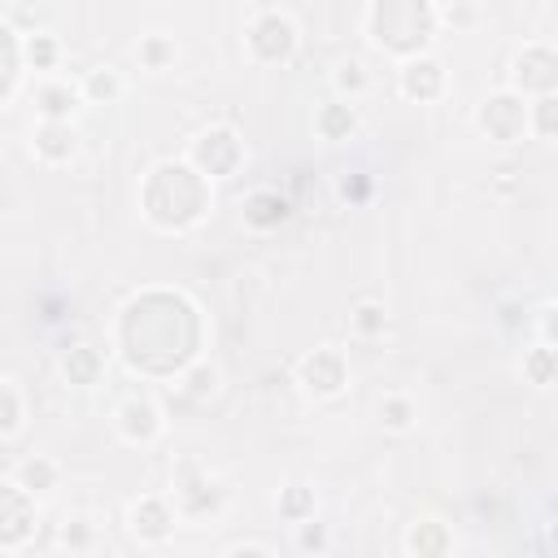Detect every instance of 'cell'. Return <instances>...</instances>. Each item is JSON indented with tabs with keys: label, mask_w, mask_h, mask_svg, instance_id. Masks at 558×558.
<instances>
[{
	"label": "cell",
	"mask_w": 558,
	"mask_h": 558,
	"mask_svg": "<svg viewBox=\"0 0 558 558\" xmlns=\"http://www.w3.org/2000/svg\"><path fill=\"white\" fill-rule=\"evenodd\" d=\"M436 22H440V13H436L432 0H427L414 17H397V9H392L388 0H375L371 13H366V31H371V39H375L379 48L397 52V57H418V52H427Z\"/></svg>",
	"instance_id": "6da1fadb"
},
{
	"label": "cell",
	"mask_w": 558,
	"mask_h": 558,
	"mask_svg": "<svg viewBox=\"0 0 558 558\" xmlns=\"http://www.w3.org/2000/svg\"><path fill=\"white\" fill-rule=\"evenodd\" d=\"M296 379H301V388H305L310 397L331 401V397H340L344 384H349V362H344L340 349L323 344V349H314V353H305V357L296 362Z\"/></svg>",
	"instance_id": "7a4b0ae2"
},
{
	"label": "cell",
	"mask_w": 558,
	"mask_h": 558,
	"mask_svg": "<svg viewBox=\"0 0 558 558\" xmlns=\"http://www.w3.org/2000/svg\"><path fill=\"white\" fill-rule=\"evenodd\" d=\"M240 157H244V144L235 140L231 126H209V131H201V135L192 140V148H187V161H192L205 179L231 174V170L240 166Z\"/></svg>",
	"instance_id": "3957f363"
},
{
	"label": "cell",
	"mask_w": 558,
	"mask_h": 558,
	"mask_svg": "<svg viewBox=\"0 0 558 558\" xmlns=\"http://www.w3.org/2000/svg\"><path fill=\"white\" fill-rule=\"evenodd\" d=\"M480 131L488 140H523V131H527V96H519L514 87L488 96L484 109H480Z\"/></svg>",
	"instance_id": "277c9868"
},
{
	"label": "cell",
	"mask_w": 558,
	"mask_h": 558,
	"mask_svg": "<svg viewBox=\"0 0 558 558\" xmlns=\"http://www.w3.org/2000/svg\"><path fill=\"white\" fill-rule=\"evenodd\" d=\"M248 52L257 57V61H288L292 52H296V26H292V17H283V13H262L253 26H248Z\"/></svg>",
	"instance_id": "5b68a950"
},
{
	"label": "cell",
	"mask_w": 558,
	"mask_h": 558,
	"mask_svg": "<svg viewBox=\"0 0 558 558\" xmlns=\"http://www.w3.org/2000/svg\"><path fill=\"white\" fill-rule=\"evenodd\" d=\"M113 427H118V436L131 440V445H153V440L161 436L166 418H161V405H157L153 397L135 392V397H126V401L113 410Z\"/></svg>",
	"instance_id": "8992f818"
},
{
	"label": "cell",
	"mask_w": 558,
	"mask_h": 558,
	"mask_svg": "<svg viewBox=\"0 0 558 558\" xmlns=\"http://www.w3.org/2000/svg\"><path fill=\"white\" fill-rule=\"evenodd\" d=\"M510 87L519 96H549V92H558V52H549V48H523L514 57Z\"/></svg>",
	"instance_id": "52a82bcc"
},
{
	"label": "cell",
	"mask_w": 558,
	"mask_h": 558,
	"mask_svg": "<svg viewBox=\"0 0 558 558\" xmlns=\"http://www.w3.org/2000/svg\"><path fill=\"white\" fill-rule=\"evenodd\" d=\"M174 514H179L174 497H170V501H166V497H140V501L131 506L126 523H131V536H135L140 545H166L170 532H174Z\"/></svg>",
	"instance_id": "ba28073f"
},
{
	"label": "cell",
	"mask_w": 558,
	"mask_h": 558,
	"mask_svg": "<svg viewBox=\"0 0 558 558\" xmlns=\"http://www.w3.org/2000/svg\"><path fill=\"white\" fill-rule=\"evenodd\" d=\"M35 501H39V497H31L13 475L4 480V523H0V549H4V554H17L22 541L31 536Z\"/></svg>",
	"instance_id": "9c48e42d"
},
{
	"label": "cell",
	"mask_w": 558,
	"mask_h": 558,
	"mask_svg": "<svg viewBox=\"0 0 558 558\" xmlns=\"http://www.w3.org/2000/svg\"><path fill=\"white\" fill-rule=\"evenodd\" d=\"M445 92V65L427 52L401 61V96L410 100H436Z\"/></svg>",
	"instance_id": "30bf717a"
},
{
	"label": "cell",
	"mask_w": 558,
	"mask_h": 558,
	"mask_svg": "<svg viewBox=\"0 0 558 558\" xmlns=\"http://www.w3.org/2000/svg\"><path fill=\"white\" fill-rule=\"evenodd\" d=\"M74 148H78V135H74V126H70V122L39 118V126L31 131V153H35L39 161H48V166L70 161V157H74Z\"/></svg>",
	"instance_id": "8fae6325"
},
{
	"label": "cell",
	"mask_w": 558,
	"mask_h": 558,
	"mask_svg": "<svg viewBox=\"0 0 558 558\" xmlns=\"http://www.w3.org/2000/svg\"><path fill=\"white\" fill-rule=\"evenodd\" d=\"M78 105H87L78 83H39V87H35V109H39V118L70 122V113H74Z\"/></svg>",
	"instance_id": "7c38bea8"
},
{
	"label": "cell",
	"mask_w": 558,
	"mask_h": 558,
	"mask_svg": "<svg viewBox=\"0 0 558 558\" xmlns=\"http://www.w3.org/2000/svg\"><path fill=\"white\" fill-rule=\"evenodd\" d=\"M523 375H527L536 388L558 384V344H549V340L532 344V349L523 353Z\"/></svg>",
	"instance_id": "4fadbf2b"
},
{
	"label": "cell",
	"mask_w": 558,
	"mask_h": 558,
	"mask_svg": "<svg viewBox=\"0 0 558 558\" xmlns=\"http://www.w3.org/2000/svg\"><path fill=\"white\" fill-rule=\"evenodd\" d=\"M314 122H318V131H323L327 140H349V135L357 131V113H353V100H331V105H323Z\"/></svg>",
	"instance_id": "5bb4252c"
},
{
	"label": "cell",
	"mask_w": 558,
	"mask_h": 558,
	"mask_svg": "<svg viewBox=\"0 0 558 558\" xmlns=\"http://www.w3.org/2000/svg\"><path fill=\"white\" fill-rule=\"evenodd\" d=\"M13 480H17L31 497H44L48 488H57L61 471H57V462H48V458H31V462H22V466L13 471Z\"/></svg>",
	"instance_id": "9a60e30c"
},
{
	"label": "cell",
	"mask_w": 558,
	"mask_h": 558,
	"mask_svg": "<svg viewBox=\"0 0 558 558\" xmlns=\"http://www.w3.org/2000/svg\"><path fill=\"white\" fill-rule=\"evenodd\" d=\"M527 131L541 140H558V92L527 100Z\"/></svg>",
	"instance_id": "2e32d148"
},
{
	"label": "cell",
	"mask_w": 558,
	"mask_h": 558,
	"mask_svg": "<svg viewBox=\"0 0 558 558\" xmlns=\"http://www.w3.org/2000/svg\"><path fill=\"white\" fill-rule=\"evenodd\" d=\"M78 87H83V100H87V105H109V100L122 96V78H118V70H92Z\"/></svg>",
	"instance_id": "e0dca14e"
},
{
	"label": "cell",
	"mask_w": 558,
	"mask_h": 558,
	"mask_svg": "<svg viewBox=\"0 0 558 558\" xmlns=\"http://www.w3.org/2000/svg\"><path fill=\"white\" fill-rule=\"evenodd\" d=\"M349 327H353L362 340H375V336H384V327H388V310H384L379 301H357L353 314H349Z\"/></svg>",
	"instance_id": "ac0fdd59"
},
{
	"label": "cell",
	"mask_w": 558,
	"mask_h": 558,
	"mask_svg": "<svg viewBox=\"0 0 558 558\" xmlns=\"http://www.w3.org/2000/svg\"><path fill=\"white\" fill-rule=\"evenodd\" d=\"M135 52H140L144 70H170V65H174V57H179L174 39H166V35H144Z\"/></svg>",
	"instance_id": "d6986e66"
},
{
	"label": "cell",
	"mask_w": 558,
	"mask_h": 558,
	"mask_svg": "<svg viewBox=\"0 0 558 558\" xmlns=\"http://www.w3.org/2000/svg\"><path fill=\"white\" fill-rule=\"evenodd\" d=\"M379 423H384L388 432H410V427H414V401H410L405 392L384 397V401H379Z\"/></svg>",
	"instance_id": "ffe728a7"
},
{
	"label": "cell",
	"mask_w": 558,
	"mask_h": 558,
	"mask_svg": "<svg viewBox=\"0 0 558 558\" xmlns=\"http://www.w3.org/2000/svg\"><path fill=\"white\" fill-rule=\"evenodd\" d=\"M4 87H0V100H13L17 96V83H22V35L17 31H4Z\"/></svg>",
	"instance_id": "44dd1931"
},
{
	"label": "cell",
	"mask_w": 558,
	"mask_h": 558,
	"mask_svg": "<svg viewBox=\"0 0 558 558\" xmlns=\"http://www.w3.org/2000/svg\"><path fill=\"white\" fill-rule=\"evenodd\" d=\"M331 83H336V92H340V96L357 100V96L371 87V74H366V65H362V61H353V57H349V61H340V65H336V78H331Z\"/></svg>",
	"instance_id": "7402d4cb"
},
{
	"label": "cell",
	"mask_w": 558,
	"mask_h": 558,
	"mask_svg": "<svg viewBox=\"0 0 558 558\" xmlns=\"http://www.w3.org/2000/svg\"><path fill=\"white\" fill-rule=\"evenodd\" d=\"M218 366H209V362H196L187 375H183V392L187 397H214L218 392Z\"/></svg>",
	"instance_id": "603a6c76"
},
{
	"label": "cell",
	"mask_w": 558,
	"mask_h": 558,
	"mask_svg": "<svg viewBox=\"0 0 558 558\" xmlns=\"http://www.w3.org/2000/svg\"><path fill=\"white\" fill-rule=\"evenodd\" d=\"M0 392H4V423H0V436H4V440H13V436L22 432V414H26V410H22L17 379H4V388H0Z\"/></svg>",
	"instance_id": "cb8c5ba5"
},
{
	"label": "cell",
	"mask_w": 558,
	"mask_h": 558,
	"mask_svg": "<svg viewBox=\"0 0 558 558\" xmlns=\"http://www.w3.org/2000/svg\"><path fill=\"white\" fill-rule=\"evenodd\" d=\"M283 514L292 519V523H305V519H314V493L305 488V484H292L288 493H283Z\"/></svg>",
	"instance_id": "d4e9b609"
},
{
	"label": "cell",
	"mask_w": 558,
	"mask_h": 558,
	"mask_svg": "<svg viewBox=\"0 0 558 558\" xmlns=\"http://www.w3.org/2000/svg\"><path fill=\"white\" fill-rule=\"evenodd\" d=\"M26 57H31L35 70H48V65L57 61V39H52V35H35V39L26 44Z\"/></svg>",
	"instance_id": "484cf974"
},
{
	"label": "cell",
	"mask_w": 558,
	"mask_h": 558,
	"mask_svg": "<svg viewBox=\"0 0 558 558\" xmlns=\"http://www.w3.org/2000/svg\"><path fill=\"white\" fill-rule=\"evenodd\" d=\"M296 549H327V532H323V523H314V519L296 523Z\"/></svg>",
	"instance_id": "4316f807"
},
{
	"label": "cell",
	"mask_w": 558,
	"mask_h": 558,
	"mask_svg": "<svg viewBox=\"0 0 558 558\" xmlns=\"http://www.w3.org/2000/svg\"><path fill=\"white\" fill-rule=\"evenodd\" d=\"M432 532H436V523H432V519H427V523H418V527L410 532V549H418V554H423V549H445V545H449V536H432Z\"/></svg>",
	"instance_id": "83f0119b"
},
{
	"label": "cell",
	"mask_w": 558,
	"mask_h": 558,
	"mask_svg": "<svg viewBox=\"0 0 558 558\" xmlns=\"http://www.w3.org/2000/svg\"><path fill=\"white\" fill-rule=\"evenodd\" d=\"M61 541L74 545V549H87V545H92V532H87V523H70V527L61 532Z\"/></svg>",
	"instance_id": "f1b7e54d"
},
{
	"label": "cell",
	"mask_w": 558,
	"mask_h": 558,
	"mask_svg": "<svg viewBox=\"0 0 558 558\" xmlns=\"http://www.w3.org/2000/svg\"><path fill=\"white\" fill-rule=\"evenodd\" d=\"M541 336H545L549 344H558V305H549V310L541 314Z\"/></svg>",
	"instance_id": "f546056e"
}]
</instances>
